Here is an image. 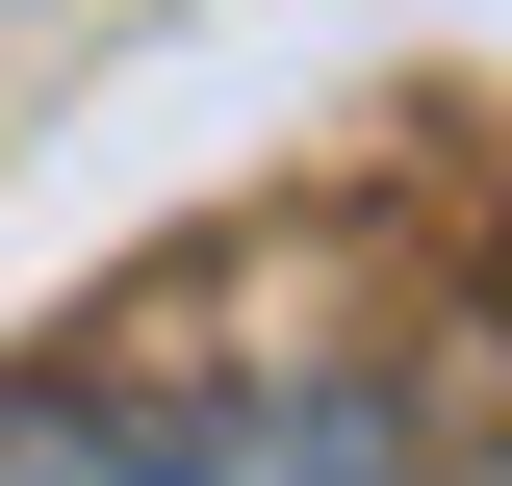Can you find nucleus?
<instances>
[{
	"mask_svg": "<svg viewBox=\"0 0 512 486\" xmlns=\"http://www.w3.org/2000/svg\"><path fill=\"white\" fill-rule=\"evenodd\" d=\"M0 486H436V410L384 359H205V333H103V359L0 384Z\"/></svg>",
	"mask_w": 512,
	"mask_h": 486,
	"instance_id": "f257e3e1",
	"label": "nucleus"
}]
</instances>
